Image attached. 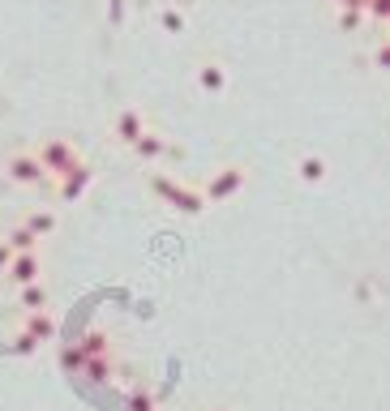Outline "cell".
Returning a JSON list of instances; mask_svg holds the SVG:
<instances>
[{
  "mask_svg": "<svg viewBox=\"0 0 390 411\" xmlns=\"http://www.w3.org/2000/svg\"><path fill=\"white\" fill-rule=\"evenodd\" d=\"M116 137H121L125 146H138V141L146 137V116H142L138 108H125V112L116 116Z\"/></svg>",
  "mask_w": 390,
  "mask_h": 411,
  "instance_id": "obj_3",
  "label": "cell"
},
{
  "mask_svg": "<svg viewBox=\"0 0 390 411\" xmlns=\"http://www.w3.org/2000/svg\"><path fill=\"white\" fill-rule=\"evenodd\" d=\"M163 26H167V30H181V26H185V18H181L176 9H163Z\"/></svg>",
  "mask_w": 390,
  "mask_h": 411,
  "instance_id": "obj_13",
  "label": "cell"
},
{
  "mask_svg": "<svg viewBox=\"0 0 390 411\" xmlns=\"http://www.w3.org/2000/svg\"><path fill=\"white\" fill-rule=\"evenodd\" d=\"M369 5H373L377 18H390V0H369Z\"/></svg>",
  "mask_w": 390,
  "mask_h": 411,
  "instance_id": "obj_15",
  "label": "cell"
},
{
  "mask_svg": "<svg viewBox=\"0 0 390 411\" xmlns=\"http://www.w3.org/2000/svg\"><path fill=\"white\" fill-rule=\"evenodd\" d=\"M90 176H95V172H90L86 163H78L73 172H65L61 180H56V189H61V197H82L86 184H90Z\"/></svg>",
  "mask_w": 390,
  "mask_h": 411,
  "instance_id": "obj_5",
  "label": "cell"
},
{
  "mask_svg": "<svg viewBox=\"0 0 390 411\" xmlns=\"http://www.w3.org/2000/svg\"><path fill=\"white\" fill-rule=\"evenodd\" d=\"M26 227H30L35 236H47V232L56 227V219H51V215H30V219H26Z\"/></svg>",
  "mask_w": 390,
  "mask_h": 411,
  "instance_id": "obj_11",
  "label": "cell"
},
{
  "mask_svg": "<svg viewBox=\"0 0 390 411\" xmlns=\"http://www.w3.org/2000/svg\"><path fill=\"white\" fill-rule=\"evenodd\" d=\"M35 154H39V163L47 167V176H56V180H61L65 172H73V167L82 163V159H78V146H73L69 137H47Z\"/></svg>",
  "mask_w": 390,
  "mask_h": 411,
  "instance_id": "obj_1",
  "label": "cell"
},
{
  "mask_svg": "<svg viewBox=\"0 0 390 411\" xmlns=\"http://www.w3.org/2000/svg\"><path fill=\"white\" fill-rule=\"evenodd\" d=\"M5 172H9V180H13V184H39V180L47 176V167L39 163V154H30V150H18V154H9Z\"/></svg>",
  "mask_w": 390,
  "mask_h": 411,
  "instance_id": "obj_2",
  "label": "cell"
},
{
  "mask_svg": "<svg viewBox=\"0 0 390 411\" xmlns=\"http://www.w3.org/2000/svg\"><path fill=\"white\" fill-rule=\"evenodd\" d=\"M377 61H382V65H390V47H386V51H382V56H377Z\"/></svg>",
  "mask_w": 390,
  "mask_h": 411,
  "instance_id": "obj_16",
  "label": "cell"
},
{
  "mask_svg": "<svg viewBox=\"0 0 390 411\" xmlns=\"http://www.w3.org/2000/svg\"><path fill=\"white\" fill-rule=\"evenodd\" d=\"M51 334V317L47 313H30V322H26V339H47Z\"/></svg>",
  "mask_w": 390,
  "mask_h": 411,
  "instance_id": "obj_10",
  "label": "cell"
},
{
  "mask_svg": "<svg viewBox=\"0 0 390 411\" xmlns=\"http://www.w3.org/2000/svg\"><path fill=\"white\" fill-rule=\"evenodd\" d=\"M9 279H13L18 287L39 283V257H35V253H18V257H13V266H9Z\"/></svg>",
  "mask_w": 390,
  "mask_h": 411,
  "instance_id": "obj_4",
  "label": "cell"
},
{
  "mask_svg": "<svg viewBox=\"0 0 390 411\" xmlns=\"http://www.w3.org/2000/svg\"><path fill=\"white\" fill-rule=\"evenodd\" d=\"M43 304H47V291H43L39 283L22 287V308H26V313H43Z\"/></svg>",
  "mask_w": 390,
  "mask_h": 411,
  "instance_id": "obj_8",
  "label": "cell"
},
{
  "mask_svg": "<svg viewBox=\"0 0 390 411\" xmlns=\"http://www.w3.org/2000/svg\"><path fill=\"white\" fill-rule=\"evenodd\" d=\"M5 240H9V248H13V253H35V240H39V236H35L30 227H13Z\"/></svg>",
  "mask_w": 390,
  "mask_h": 411,
  "instance_id": "obj_7",
  "label": "cell"
},
{
  "mask_svg": "<svg viewBox=\"0 0 390 411\" xmlns=\"http://www.w3.org/2000/svg\"><path fill=\"white\" fill-rule=\"evenodd\" d=\"M13 257H18V253H13L9 244H0V266H5V270H9V266H13Z\"/></svg>",
  "mask_w": 390,
  "mask_h": 411,
  "instance_id": "obj_14",
  "label": "cell"
},
{
  "mask_svg": "<svg viewBox=\"0 0 390 411\" xmlns=\"http://www.w3.org/2000/svg\"><path fill=\"white\" fill-rule=\"evenodd\" d=\"M197 82H202V90H223V65H214V61H206L202 69H197Z\"/></svg>",
  "mask_w": 390,
  "mask_h": 411,
  "instance_id": "obj_6",
  "label": "cell"
},
{
  "mask_svg": "<svg viewBox=\"0 0 390 411\" xmlns=\"http://www.w3.org/2000/svg\"><path fill=\"white\" fill-rule=\"evenodd\" d=\"M236 184H240V172L232 167V176H219V180L210 184V193H214V197H223V193H228V189H236Z\"/></svg>",
  "mask_w": 390,
  "mask_h": 411,
  "instance_id": "obj_12",
  "label": "cell"
},
{
  "mask_svg": "<svg viewBox=\"0 0 390 411\" xmlns=\"http://www.w3.org/2000/svg\"><path fill=\"white\" fill-rule=\"evenodd\" d=\"M133 150L142 154V159H163V150H167V146H163V137H159V133H146Z\"/></svg>",
  "mask_w": 390,
  "mask_h": 411,
  "instance_id": "obj_9",
  "label": "cell"
}]
</instances>
